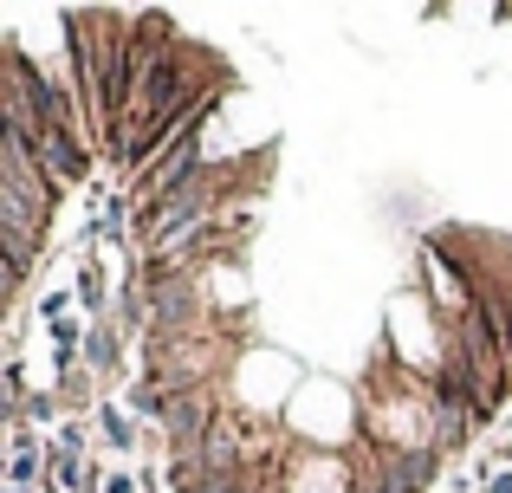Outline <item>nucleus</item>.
Masks as SVG:
<instances>
[{
  "label": "nucleus",
  "mask_w": 512,
  "mask_h": 493,
  "mask_svg": "<svg viewBox=\"0 0 512 493\" xmlns=\"http://www.w3.org/2000/svg\"><path fill=\"white\" fill-rule=\"evenodd\" d=\"M59 26H65V59H72L85 137L111 163L117 130H124V111H130V33H137V13L72 7V13H59Z\"/></svg>",
  "instance_id": "obj_1"
},
{
  "label": "nucleus",
  "mask_w": 512,
  "mask_h": 493,
  "mask_svg": "<svg viewBox=\"0 0 512 493\" xmlns=\"http://www.w3.org/2000/svg\"><path fill=\"white\" fill-rule=\"evenodd\" d=\"M91 429H98L117 455H137V416H130L124 403H111V396H104V403L91 409Z\"/></svg>",
  "instance_id": "obj_3"
},
{
  "label": "nucleus",
  "mask_w": 512,
  "mask_h": 493,
  "mask_svg": "<svg viewBox=\"0 0 512 493\" xmlns=\"http://www.w3.org/2000/svg\"><path fill=\"white\" fill-rule=\"evenodd\" d=\"M104 493H137V474H104Z\"/></svg>",
  "instance_id": "obj_4"
},
{
  "label": "nucleus",
  "mask_w": 512,
  "mask_h": 493,
  "mask_svg": "<svg viewBox=\"0 0 512 493\" xmlns=\"http://www.w3.org/2000/svg\"><path fill=\"white\" fill-rule=\"evenodd\" d=\"M130 331L117 325V312H104V318H91V331H85V370L98 383H117L124 377V364H130Z\"/></svg>",
  "instance_id": "obj_2"
},
{
  "label": "nucleus",
  "mask_w": 512,
  "mask_h": 493,
  "mask_svg": "<svg viewBox=\"0 0 512 493\" xmlns=\"http://www.w3.org/2000/svg\"><path fill=\"white\" fill-rule=\"evenodd\" d=\"M0 370H7V357H0Z\"/></svg>",
  "instance_id": "obj_5"
}]
</instances>
